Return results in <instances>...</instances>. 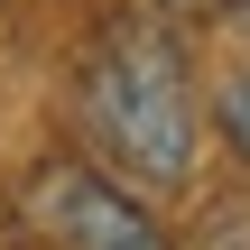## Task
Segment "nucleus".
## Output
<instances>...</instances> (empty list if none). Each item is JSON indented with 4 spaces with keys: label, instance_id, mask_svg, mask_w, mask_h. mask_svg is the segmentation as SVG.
Masks as SVG:
<instances>
[{
    "label": "nucleus",
    "instance_id": "obj_4",
    "mask_svg": "<svg viewBox=\"0 0 250 250\" xmlns=\"http://www.w3.org/2000/svg\"><path fill=\"white\" fill-rule=\"evenodd\" d=\"M232 9H241V19H250V0H232Z\"/></svg>",
    "mask_w": 250,
    "mask_h": 250
},
{
    "label": "nucleus",
    "instance_id": "obj_2",
    "mask_svg": "<svg viewBox=\"0 0 250 250\" xmlns=\"http://www.w3.org/2000/svg\"><path fill=\"white\" fill-rule=\"evenodd\" d=\"M19 223L37 250H167L158 213L93 158H37L19 176Z\"/></svg>",
    "mask_w": 250,
    "mask_h": 250
},
{
    "label": "nucleus",
    "instance_id": "obj_3",
    "mask_svg": "<svg viewBox=\"0 0 250 250\" xmlns=\"http://www.w3.org/2000/svg\"><path fill=\"white\" fill-rule=\"evenodd\" d=\"M213 121H223V139H232V158L250 167V65L223 74V93H213Z\"/></svg>",
    "mask_w": 250,
    "mask_h": 250
},
{
    "label": "nucleus",
    "instance_id": "obj_1",
    "mask_svg": "<svg viewBox=\"0 0 250 250\" xmlns=\"http://www.w3.org/2000/svg\"><path fill=\"white\" fill-rule=\"evenodd\" d=\"M74 121H83V139L102 148V167L121 186H186L195 139H204V102H195L176 28L111 19L74 65Z\"/></svg>",
    "mask_w": 250,
    "mask_h": 250
}]
</instances>
